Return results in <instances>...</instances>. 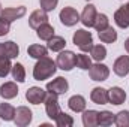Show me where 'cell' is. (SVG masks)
<instances>
[{
    "label": "cell",
    "mask_w": 129,
    "mask_h": 127,
    "mask_svg": "<svg viewBox=\"0 0 129 127\" xmlns=\"http://www.w3.org/2000/svg\"><path fill=\"white\" fill-rule=\"evenodd\" d=\"M27 54L32 57V58H42V57H47L48 55V48L44 46V45H38V43H33L27 48Z\"/></svg>",
    "instance_id": "44dd1931"
},
{
    "label": "cell",
    "mask_w": 129,
    "mask_h": 127,
    "mask_svg": "<svg viewBox=\"0 0 129 127\" xmlns=\"http://www.w3.org/2000/svg\"><path fill=\"white\" fill-rule=\"evenodd\" d=\"M98 36H99L101 42H104V43H113V42L117 40V32H116L113 27H110V26H108L105 30L98 32Z\"/></svg>",
    "instance_id": "603a6c76"
},
{
    "label": "cell",
    "mask_w": 129,
    "mask_h": 127,
    "mask_svg": "<svg viewBox=\"0 0 129 127\" xmlns=\"http://www.w3.org/2000/svg\"><path fill=\"white\" fill-rule=\"evenodd\" d=\"M86 2H90V0H86Z\"/></svg>",
    "instance_id": "74e56055"
},
{
    "label": "cell",
    "mask_w": 129,
    "mask_h": 127,
    "mask_svg": "<svg viewBox=\"0 0 129 127\" xmlns=\"http://www.w3.org/2000/svg\"><path fill=\"white\" fill-rule=\"evenodd\" d=\"M116 120V114L110 112V111H102L99 112V126L102 127H108L111 126Z\"/></svg>",
    "instance_id": "f1b7e54d"
},
{
    "label": "cell",
    "mask_w": 129,
    "mask_h": 127,
    "mask_svg": "<svg viewBox=\"0 0 129 127\" xmlns=\"http://www.w3.org/2000/svg\"><path fill=\"white\" fill-rule=\"evenodd\" d=\"M27 12L26 6H18V8H5L0 11V18L9 21V23H14L17 20H20L21 17H24Z\"/></svg>",
    "instance_id": "9c48e42d"
},
{
    "label": "cell",
    "mask_w": 129,
    "mask_h": 127,
    "mask_svg": "<svg viewBox=\"0 0 129 127\" xmlns=\"http://www.w3.org/2000/svg\"><path fill=\"white\" fill-rule=\"evenodd\" d=\"M54 123H56L57 127H72L74 126V118L62 111V112L57 115V118L54 120Z\"/></svg>",
    "instance_id": "83f0119b"
},
{
    "label": "cell",
    "mask_w": 129,
    "mask_h": 127,
    "mask_svg": "<svg viewBox=\"0 0 129 127\" xmlns=\"http://www.w3.org/2000/svg\"><path fill=\"white\" fill-rule=\"evenodd\" d=\"M83 124L84 127H96L99 126V112L95 109L83 111Z\"/></svg>",
    "instance_id": "ac0fdd59"
},
{
    "label": "cell",
    "mask_w": 129,
    "mask_h": 127,
    "mask_svg": "<svg viewBox=\"0 0 129 127\" xmlns=\"http://www.w3.org/2000/svg\"><path fill=\"white\" fill-rule=\"evenodd\" d=\"M90 55L95 61H102L105 57H107V48L104 45H93L92 49H90Z\"/></svg>",
    "instance_id": "484cf974"
},
{
    "label": "cell",
    "mask_w": 129,
    "mask_h": 127,
    "mask_svg": "<svg viewBox=\"0 0 129 127\" xmlns=\"http://www.w3.org/2000/svg\"><path fill=\"white\" fill-rule=\"evenodd\" d=\"M11 69H12L11 58L9 57H2L0 58V78H6L9 75Z\"/></svg>",
    "instance_id": "4dcf8cb0"
},
{
    "label": "cell",
    "mask_w": 129,
    "mask_h": 127,
    "mask_svg": "<svg viewBox=\"0 0 129 127\" xmlns=\"http://www.w3.org/2000/svg\"><path fill=\"white\" fill-rule=\"evenodd\" d=\"M5 46H6V52H8V57H9V58H17V57H18V54H20V46H18L15 42L8 40V42H5Z\"/></svg>",
    "instance_id": "d6a6232c"
},
{
    "label": "cell",
    "mask_w": 129,
    "mask_h": 127,
    "mask_svg": "<svg viewBox=\"0 0 129 127\" xmlns=\"http://www.w3.org/2000/svg\"><path fill=\"white\" fill-rule=\"evenodd\" d=\"M59 0H39V5H41V9H44L45 12H51L56 9Z\"/></svg>",
    "instance_id": "836d02e7"
},
{
    "label": "cell",
    "mask_w": 129,
    "mask_h": 127,
    "mask_svg": "<svg viewBox=\"0 0 129 127\" xmlns=\"http://www.w3.org/2000/svg\"><path fill=\"white\" fill-rule=\"evenodd\" d=\"M125 49H126V52L129 54V37L125 40Z\"/></svg>",
    "instance_id": "8d00e7d4"
},
{
    "label": "cell",
    "mask_w": 129,
    "mask_h": 127,
    "mask_svg": "<svg viewBox=\"0 0 129 127\" xmlns=\"http://www.w3.org/2000/svg\"><path fill=\"white\" fill-rule=\"evenodd\" d=\"M0 96L5 99V100H9V99H14L18 96V87L14 81H8L5 84L0 85Z\"/></svg>",
    "instance_id": "2e32d148"
},
{
    "label": "cell",
    "mask_w": 129,
    "mask_h": 127,
    "mask_svg": "<svg viewBox=\"0 0 129 127\" xmlns=\"http://www.w3.org/2000/svg\"><path fill=\"white\" fill-rule=\"evenodd\" d=\"M36 34H38V37L41 39V40H50L53 36H54V27L50 24V23H44V24H41L38 29H36Z\"/></svg>",
    "instance_id": "ffe728a7"
},
{
    "label": "cell",
    "mask_w": 129,
    "mask_h": 127,
    "mask_svg": "<svg viewBox=\"0 0 129 127\" xmlns=\"http://www.w3.org/2000/svg\"><path fill=\"white\" fill-rule=\"evenodd\" d=\"M113 70L117 76H126L129 73V55H120L113 64Z\"/></svg>",
    "instance_id": "9a60e30c"
},
{
    "label": "cell",
    "mask_w": 129,
    "mask_h": 127,
    "mask_svg": "<svg viewBox=\"0 0 129 127\" xmlns=\"http://www.w3.org/2000/svg\"><path fill=\"white\" fill-rule=\"evenodd\" d=\"M114 123L119 127H129V111H120L119 114H116Z\"/></svg>",
    "instance_id": "1f68e13d"
},
{
    "label": "cell",
    "mask_w": 129,
    "mask_h": 127,
    "mask_svg": "<svg viewBox=\"0 0 129 127\" xmlns=\"http://www.w3.org/2000/svg\"><path fill=\"white\" fill-rule=\"evenodd\" d=\"M75 66L81 70H89L92 66V58L86 54H77L75 55Z\"/></svg>",
    "instance_id": "4316f807"
},
{
    "label": "cell",
    "mask_w": 129,
    "mask_h": 127,
    "mask_svg": "<svg viewBox=\"0 0 129 127\" xmlns=\"http://www.w3.org/2000/svg\"><path fill=\"white\" fill-rule=\"evenodd\" d=\"M64 46H66V40H64V37L62 36H53L50 40H48V49H51V51H54V52H60V51H63Z\"/></svg>",
    "instance_id": "cb8c5ba5"
},
{
    "label": "cell",
    "mask_w": 129,
    "mask_h": 127,
    "mask_svg": "<svg viewBox=\"0 0 129 127\" xmlns=\"http://www.w3.org/2000/svg\"><path fill=\"white\" fill-rule=\"evenodd\" d=\"M125 100H126V91L123 88H120V87H111L108 90V102L111 105L119 106V105L125 103Z\"/></svg>",
    "instance_id": "5bb4252c"
},
{
    "label": "cell",
    "mask_w": 129,
    "mask_h": 127,
    "mask_svg": "<svg viewBox=\"0 0 129 127\" xmlns=\"http://www.w3.org/2000/svg\"><path fill=\"white\" fill-rule=\"evenodd\" d=\"M33 114L27 106H18L15 109V117H14V123L18 127H26L32 123Z\"/></svg>",
    "instance_id": "52a82bcc"
},
{
    "label": "cell",
    "mask_w": 129,
    "mask_h": 127,
    "mask_svg": "<svg viewBox=\"0 0 129 127\" xmlns=\"http://www.w3.org/2000/svg\"><path fill=\"white\" fill-rule=\"evenodd\" d=\"M108 26H110V20H108V17H107L105 14H98L93 27L96 29L98 32H101V30H105Z\"/></svg>",
    "instance_id": "f546056e"
},
{
    "label": "cell",
    "mask_w": 129,
    "mask_h": 127,
    "mask_svg": "<svg viewBox=\"0 0 129 127\" xmlns=\"http://www.w3.org/2000/svg\"><path fill=\"white\" fill-rule=\"evenodd\" d=\"M56 70H57V63L47 55V57L39 58L38 63L35 64V67H33V78L36 81H45V79L51 78L56 73Z\"/></svg>",
    "instance_id": "6da1fadb"
},
{
    "label": "cell",
    "mask_w": 129,
    "mask_h": 127,
    "mask_svg": "<svg viewBox=\"0 0 129 127\" xmlns=\"http://www.w3.org/2000/svg\"><path fill=\"white\" fill-rule=\"evenodd\" d=\"M89 76L92 81H98V82H102V81H107L108 76H110V69L108 66L102 64L101 61H98L96 64H92L90 69H89Z\"/></svg>",
    "instance_id": "3957f363"
},
{
    "label": "cell",
    "mask_w": 129,
    "mask_h": 127,
    "mask_svg": "<svg viewBox=\"0 0 129 127\" xmlns=\"http://www.w3.org/2000/svg\"><path fill=\"white\" fill-rule=\"evenodd\" d=\"M11 73H12V78L17 81V82H24L26 81V69L21 63H15L11 69Z\"/></svg>",
    "instance_id": "d4e9b609"
},
{
    "label": "cell",
    "mask_w": 129,
    "mask_h": 127,
    "mask_svg": "<svg viewBox=\"0 0 129 127\" xmlns=\"http://www.w3.org/2000/svg\"><path fill=\"white\" fill-rule=\"evenodd\" d=\"M114 23L120 29H128L129 27V2L126 5L120 6L114 12Z\"/></svg>",
    "instance_id": "8fae6325"
},
{
    "label": "cell",
    "mask_w": 129,
    "mask_h": 127,
    "mask_svg": "<svg viewBox=\"0 0 129 127\" xmlns=\"http://www.w3.org/2000/svg\"><path fill=\"white\" fill-rule=\"evenodd\" d=\"M75 55L77 54H74L72 51H68V49L60 51V54L57 55V60H56L57 67L62 69V70H66V72L72 70L75 67Z\"/></svg>",
    "instance_id": "5b68a950"
},
{
    "label": "cell",
    "mask_w": 129,
    "mask_h": 127,
    "mask_svg": "<svg viewBox=\"0 0 129 127\" xmlns=\"http://www.w3.org/2000/svg\"><path fill=\"white\" fill-rule=\"evenodd\" d=\"M86 105H87V103H86V99L81 94L72 96V97H69V100H68V106H69V109L74 111V112H83V111L86 109Z\"/></svg>",
    "instance_id": "d6986e66"
},
{
    "label": "cell",
    "mask_w": 129,
    "mask_h": 127,
    "mask_svg": "<svg viewBox=\"0 0 129 127\" xmlns=\"http://www.w3.org/2000/svg\"><path fill=\"white\" fill-rule=\"evenodd\" d=\"M2 57H8V52H6L5 42H0V58H2Z\"/></svg>",
    "instance_id": "d590c367"
},
{
    "label": "cell",
    "mask_w": 129,
    "mask_h": 127,
    "mask_svg": "<svg viewBox=\"0 0 129 127\" xmlns=\"http://www.w3.org/2000/svg\"><path fill=\"white\" fill-rule=\"evenodd\" d=\"M47 94H48V91H45V90L41 88V87H30V88L26 91V99H27V102L32 103V105H41V103L45 102Z\"/></svg>",
    "instance_id": "30bf717a"
},
{
    "label": "cell",
    "mask_w": 129,
    "mask_h": 127,
    "mask_svg": "<svg viewBox=\"0 0 129 127\" xmlns=\"http://www.w3.org/2000/svg\"><path fill=\"white\" fill-rule=\"evenodd\" d=\"M0 11H2V6H0Z\"/></svg>",
    "instance_id": "f35d334b"
},
{
    "label": "cell",
    "mask_w": 129,
    "mask_h": 127,
    "mask_svg": "<svg viewBox=\"0 0 129 127\" xmlns=\"http://www.w3.org/2000/svg\"><path fill=\"white\" fill-rule=\"evenodd\" d=\"M68 90H69V84H68V81L64 79L63 76H57L56 79H53V81H50L47 84V91L51 93V94L62 96Z\"/></svg>",
    "instance_id": "ba28073f"
},
{
    "label": "cell",
    "mask_w": 129,
    "mask_h": 127,
    "mask_svg": "<svg viewBox=\"0 0 129 127\" xmlns=\"http://www.w3.org/2000/svg\"><path fill=\"white\" fill-rule=\"evenodd\" d=\"M9 30H11V23L6 21V20H3V18H0V36L8 34Z\"/></svg>",
    "instance_id": "e575fe53"
},
{
    "label": "cell",
    "mask_w": 129,
    "mask_h": 127,
    "mask_svg": "<svg viewBox=\"0 0 129 127\" xmlns=\"http://www.w3.org/2000/svg\"><path fill=\"white\" fill-rule=\"evenodd\" d=\"M59 96L56 94H51V93H48L47 94V99H45V111H47V115L54 121L56 118H57V115L62 112V109H60V105H59V99H57Z\"/></svg>",
    "instance_id": "8992f818"
},
{
    "label": "cell",
    "mask_w": 129,
    "mask_h": 127,
    "mask_svg": "<svg viewBox=\"0 0 129 127\" xmlns=\"http://www.w3.org/2000/svg\"><path fill=\"white\" fill-rule=\"evenodd\" d=\"M59 18H60V21H62L63 26H66V27H72V26H75V24L80 21V14L77 12L75 8L66 6V8H63V9L60 11Z\"/></svg>",
    "instance_id": "277c9868"
},
{
    "label": "cell",
    "mask_w": 129,
    "mask_h": 127,
    "mask_svg": "<svg viewBox=\"0 0 129 127\" xmlns=\"http://www.w3.org/2000/svg\"><path fill=\"white\" fill-rule=\"evenodd\" d=\"M90 99L96 105H107L108 103V90L102 87H95L90 93Z\"/></svg>",
    "instance_id": "e0dca14e"
},
{
    "label": "cell",
    "mask_w": 129,
    "mask_h": 127,
    "mask_svg": "<svg viewBox=\"0 0 129 127\" xmlns=\"http://www.w3.org/2000/svg\"><path fill=\"white\" fill-rule=\"evenodd\" d=\"M72 42L74 45H77L83 52H90L92 46H93V36L92 33L84 30V29H80L74 33L72 36Z\"/></svg>",
    "instance_id": "7a4b0ae2"
},
{
    "label": "cell",
    "mask_w": 129,
    "mask_h": 127,
    "mask_svg": "<svg viewBox=\"0 0 129 127\" xmlns=\"http://www.w3.org/2000/svg\"><path fill=\"white\" fill-rule=\"evenodd\" d=\"M48 20H50L48 18V14L44 9H36V11H33L32 14H30V17H29V26L36 30L41 24L48 23Z\"/></svg>",
    "instance_id": "4fadbf2b"
},
{
    "label": "cell",
    "mask_w": 129,
    "mask_h": 127,
    "mask_svg": "<svg viewBox=\"0 0 129 127\" xmlns=\"http://www.w3.org/2000/svg\"><path fill=\"white\" fill-rule=\"evenodd\" d=\"M96 6H93V5H87V6H84V9H83V14L80 15V21L83 23V26H86V27H93V24H95V20H96Z\"/></svg>",
    "instance_id": "7c38bea8"
},
{
    "label": "cell",
    "mask_w": 129,
    "mask_h": 127,
    "mask_svg": "<svg viewBox=\"0 0 129 127\" xmlns=\"http://www.w3.org/2000/svg\"><path fill=\"white\" fill-rule=\"evenodd\" d=\"M15 117V108L11 103H0V118L3 121H14Z\"/></svg>",
    "instance_id": "7402d4cb"
}]
</instances>
